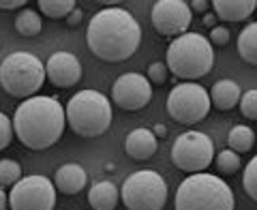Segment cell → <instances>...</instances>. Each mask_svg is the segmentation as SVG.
<instances>
[{
    "instance_id": "7c38bea8",
    "label": "cell",
    "mask_w": 257,
    "mask_h": 210,
    "mask_svg": "<svg viewBox=\"0 0 257 210\" xmlns=\"http://www.w3.org/2000/svg\"><path fill=\"white\" fill-rule=\"evenodd\" d=\"M111 99L118 108L138 112L152 99V84L142 73H122L111 86Z\"/></svg>"
},
{
    "instance_id": "5bb4252c",
    "label": "cell",
    "mask_w": 257,
    "mask_h": 210,
    "mask_svg": "<svg viewBox=\"0 0 257 210\" xmlns=\"http://www.w3.org/2000/svg\"><path fill=\"white\" fill-rule=\"evenodd\" d=\"M86 182L88 174L79 163H64L54 174V187L64 195H75L86 187Z\"/></svg>"
},
{
    "instance_id": "7a4b0ae2",
    "label": "cell",
    "mask_w": 257,
    "mask_h": 210,
    "mask_svg": "<svg viewBox=\"0 0 257 210\" xmlns=\"http://www.w3.org/2000/svg\"><path fill=\"white\" fill-rule=\"evenodd\" d=\"M13 131L30 150H45L54 146L64 133V108L58 99L35 94L24 99L13 116Z\"/></svg>"
},
{
    "instance_id": "4fadbf2b",
    "label": "cell",
    "mask_w": 257,
    "mask_h": 210,
    "mask_svg": "<svg viewBox=\"0 0 257 210\" xmlns=\"http://www.w3.org/2000/svg\"><path fill=\"white\" fill-rule=\"evenodd\" d=\"M45 67V79L56 88H71L82 79V62L71 52H54Z\"/></svg>"
},
{
    "instance_id": "e575fe53",
    "label": "cell",
    "mask_w": 257,
    "mask_h": 210,
    "mask_svg": "<svg viewBox=\"0 0 257 210\" xmlns=\"http://www.w3.org/2000/svg\"><path fill=\"white\" fill-rule=\"evenodd\" d=\"M204 22H206V26H212V24H214V18H212V15H206Z\"/></svg>"
},
{
    "instance_id": "d6a6232c",
    "label": "cell",
    "mask_w": 257,
    "mask_h": 210,
    "mask_svg": "<svg viewBox=\"0 0 257 210\" xmlns=\"http://www.w3.org/2000/svg\"><path fill=\"white\" fill-rule=\"evenodd\" d=\"M152 135H155L157 140H159V137H165V135H167V127H165V125H157L155 131H152Z\"/></svg>"
},
{
    "instance_id": "9a60e30c",
    "label": "cell",
    "mask_w": 257,
    "mask_h": 210,
    "mask_svg": "<svg viewBox=\"0 0 257 210\" xmlns=\"http://www.w3.org/2000/svg\"><path fill=\"white\" fill-rule=\"evenodd\" d=\"M159 148V140L152 135L150 129H133L124 140V150L128 157L144 161L150 159Z\"/></svg>"
},
{
    "instance_id": "cb8c5ba5",
    "label": "cell",
    "mask_w": 257,
    "mask_h": 210,
    "mask_svg": "<svg viewBox=\"0 0 257 210\" xmlns=\"http://www.w3.org/2000/svg\"><path fill=\"white\" fill-rule=\"evenodd\" d=\"M240 165H242V161H240V155H236L234 150H221L219 155H216V169H219L221 174H236Z\"/></svg>"
},
{
    "instance_id": "d4e9b609",
    "label": "cell",
    "mask_w": 257,
    "mask_h": 210,
    "mask_svg": "<svg viewBox=\"0 0 257 210\" xmlns=\"http://www.w3.org/2000/svg\"><path fill=\"white\" fill-rule=\"evenodd\" d=\"M242 189L246 191V195L251 199H257V159L253 157L248 161V165L244 167L242 174Z\"/></svg>"
},
{
    "instance_id": "8992f818",
    "label": "cell",
    "mask_w": 257,
    "mask_h": 210,
    "mask_svg": "<svg viewBox=\"0 0 257 210\" xmlns=\"http://www.w3.org/2000/svg\"><path fill=\"white\" fill-rule=\"evenodd\" d=\"M45 82V67L30 52H13L0 62V86L18 99L35 96Z\"/></svg>"
},
{
    "instance_id": "e0dca14e",
    "label": "cell",
    "mask_w": 257,
    "mask_h": 210,
    "mask_svg": "<svg viewBox=\"0 0 257 210\" xmlns=\"http://www.w3.org/2000/svg\"><path fill=\"white\" fill-rule=\"evenodd\" d=\"M240 94H242V90H240L238 82H234V79H219L212 90L208 92V96H210V103H214L216 110H234L238 101H240Z\"/></svg>"
},
{
    "instance_id": "ac0fdd59",
    "label": "cell",
    "mask_w": 257,
    "mask_h": 210,
    "mask_svg": "<svg viewBox=\"0 0 257 210\" xmlns=\"http://www.w3.org/2000/svg\"><path fill=\"white\" fill-rule=\"evenodd\" d=\"M120 201V191L111 180H101L88 191V204L94 210H114Z\"/></svg>"
},
{
    "instance_id": "f546056e",
    "label": "cell",
    "mask_w": 257,
    "mask_h": 210,
    "mask_svg": "<svg viewBox=\"0 0 257 210\" xmlns=\"http://www.w3.org/2000/svg\"><path fill=\"white\" fill-rule=\"evenodd\" d=\"M82 18H84V11L79 9V7H75V9L67 15V26H71V28L79 26V22H82Z\"/></svg>"
},
{
    "instance_id": "8fae6325",
    "label": "cell",
    "mask_w": 257,
    "mask_h": 210,
    "mask_svg": "<svg viewBox=\"0 0 257 210\" xmlns=\"http://www.w3.org/2000/svg\"><path fill=\"white\" fill-rule=\"evenodd\" d=\"M152 26L163 37H180L191 26L193 13L184 0H159L152 7Z\"/></svg>"
},
{
    "instance_id": "4dcf8cb0",
    "label": "cell",
    "mask_w": 257,
    "mask_h": 210,
    "mask_svg": "<svg viewBox=\"0 0 257 210\" xmlns=\"http://www.w3.org/2000/svg\"><path fill=\"white\" fill-rule=\"evenodd\" d=\"M22 7H26V0H0V9L3 11L22 9Z\"/></svg>"
},
{
    "instance_id": "4316f807",
    "label": "cell",
    "mask_w": 257,
    "mask_h": 210,
    "mask_svg": "<svg viewBox=\"0 0 257 210\" xmlns=\"http://www.w3.org/2000/svg\"><path fill=\"white\" fill-rule=\"evenodd\" d=\"M167 77H170V71H167V64L165 62H152L148 67V82L150 84H159L163 86L167 82Z\"/></svg>"
},
{
    "instance_id": "f1b7e54d",
    "label": "cell",
    "mask_w": 257,
    "mask_h": 210,
    "mask_svg": "<svg viewBox=\"0 0 257 210\" xmlns=\"http://www.w3.org/2000/svg\"><path fill=\"white\" fill-rule=\"evenodd\" d=\"M229 28L227 26H212V30H210V45L214 43V45H227L229 43Z\"/></svg>"
},
{
    "instance_id": "6da1fadb",
    "label": "cell",
    "mask_w": 257,
    "mask_h": 210,
    "mask_svg": "<svg viewBox=\"0 0 257 210\" xmlns=\"http://www.w3.org/2000/svg\"><path fill=\"white\" fill-rule=\"evenodd\" d=\"M86 43L96 58L105 62H124L138 52L142 43L140 22L122 7L101 9L88 24Z\"/></svg>"
},
{
    "instance_id": "83f0119b",
    "label": "cell",
    "mask_w": 257,
    "mask_h": 210,
    "mask_svg": "<svg viewBox=\"0 0 257 210\" xmlns=\"http://www.w3.org/2000/svg\"><path fill=\"white\" fill-rule=\"evenodd\" d=\"M13 140V125L7 114L0 112V150H5Z\"/></svg>"
},
{
    "instance_id": "1f68e13d",
    "label": "cell",
    "mask_w": 257,
    "mask_h": 210,
    "mask_svg": "<svg viewBox=\"0 0 257 210\" xmlns=\"http://www.w3.org/2000/svg\"><path fill=\"white\" fill-rule=\"evenodd\" d=\"M208 7H210V3H206V0H193V3L189 5V9H195L197 13H204Z\"/></svg>"
},
{
    "instance_id": "277c9868",
    "label": "cell",
    "mask_w": 257,
    "mask_h": 210,
    "mask_svg": "<svg viewBox=\"0 0 257 210\" xmlns=\"http://www.w3.org/2000/svg\"><path fill=\"white\" fill-rule=\"evenodd\" d=\"M167 71H172L176 77L184 82L195 79L210 73L214 64V50L210 41L197 32H184L176 37L167 47Z\"/></svg>"
},
{
    "instance_id": "ffe728a7",
    "label": "cell",
    "mask_w": 257,
    "mask_h": 210,
    "mask_svg": "<svg viewBox=\"0 0 257 210\" xmlns=\"http://www.w3.org/2000/svg\"><path fill=\"white\" fill-rule=\"evenodd\" d=\"M227 144L231 146L229 150H234L236 155H240V152L253 150V144H255V133H253V129H248L246 125H236V127L229 131V135H227Z\"/></svg>"
},
{
    "instance_id": "ba28073f",
    "label": "cell",
    "mask_w": 257,
    "mask_h": 210,
    "mask_svg": "<svg viewBox=\"0 0 257 210\" xmlns=\"http://www.w3.org/2000/svg\"><path fill=\"white\" fill-rule=\"evenodd\" d=\"M210 96L197 82H180L167 96V114L180 125H197L210 114Z\"/></svg>"
},
{
    "instance_id": "d6986e66",
    "label": "cell",
    "mask_w": 257,
    "mask_h": 210,
    "mask_svg": "<svg viewBox=\"0 0 257 210\" xmlns=\"http://www.w3.org/2000/svg\"><path fill=\"white\" fill-rule=\"evenodd\" d=\"M238 54L251 67L257 64V24H248L238 37Z\"/></svg>"
},
{
    "instance_id": "7402d4cb",
    "label": "cell",
    "mask_w": 257,
    "mask_h": 210,
    "mask_svg": "<svg viewBox=\"0 0 257 210\" xmlns=\"http://www.w3.org/2000/svg\"><path fill=\"white\" fill-rule=\"evenodd\" d=\"M37 5L45 18H52V20L67 18V15L77 7L73 0H39Z\"/></svg>"
},
{
    "instance_id": "603a6c76",
    "label": "cell",
    "mask_w": 257,
    "mask_h": 210,
    "mask_svg": "<svg viewBox=\"0 0 257 210\" xmlns=\"http://www.w3.org/2000/svg\"><path fill=\"white\" fill-rule=\"evenodd\" d=\"M18 180H22V167L13 159H0V187H13Z\"/></svg>"
},
{
    "instance_id": "3957f363",
    "label": "cell",
    "mask_w": 257,
    "mask_h": 210,
    "mask_svg": "<svg viewBox=\"0 0 257 210\" xmlns=\"http://www.w3.org/2000/svg\"><path fill=\"white\" fill-rule=\"evenodd\" d=\"M234 191L214 174H191L180 182L174 197V210H234Z\"/></svg>"
},
{
    "instance_id": "9c48e42d",
    "label": "cell",
    "mask_w": 257,
    "mask_h": 210,
    "mask_svg": "<svg viewBox=\"0 0 257 210\" xmlns=\"http://www.w3.org/2000/svg\"><path fill=\"white\" fill-rule=\"evenodd\" d=\"M214 159L212 140L202 131H187L176 137L172 146V163L187 174H202Z\"/></svg>"
},
{
    "instance_id": "2e32d148",
    "label": "cell",
    "mask_w": 257,
    "mask_h": 210,
    "mask_svg": "<svg viewBox=\"0 0 257 210\" xmlns=\"http://www.w3.org/2000/svg\"><path fill=\"white\" fill-rule=\"evenodd\" d=\"M210 7L216 18L223 22H244L253 15L257 3L255 0H214Z\"/></svg>"
},
{
    "instance_id": "44dd1931",
    "label": "cell",
    "mask_w": 257,
    "mask_h": 210,
    "mask_svg": "<svg viewBox=\"0 0 257 210\" xmlns=\"http://www.w3.org/2000/svg\"><path fill=\"white\" fill-rule=\"evenodd\" d=\"M43 28L41 15H39L35 9H24L20 11V15L15 18V30L20 32L22 37H37Z\"/></svg>"
},
{
    "instance_id": "836d02e7",
    "label": "cell",
    "mask_w": 257,
    "mask_h": 210,
    "mask_svg": "<svg viewBox=\"0 0 257 210\" xmlns=\"http://www.w3.org/2000/svg\"><path fill=\"white\" fill-rule=\"evenodd\" d=\"M7 204H9V197H7L5 189L0 187V210H7Z\"/></svg>"
},
{
    "instance_id": "52a82bcc",
    "label": "cell",
    "mask_w": 257,
    "mask_h": 210,
    "mask_svg": "<svg viewBox=\"0 0 257 210\" xmlns=\"http://www.w3.org/2000/svg\"><path fill=\"white\" fill-rule=\"evenodd\" d=\"M167 195V182L155 169L133 172L124 178L120 189V199L126 210H163Z\"/></svg>"
},
{
    "instance_id": "30bf717a",
    "label": "cell",
    "mask_w": 257,
    "mask_h": 210,
    "mask_svg": "<svg viewBox=\"0 0 257 210\" xmlns=\"http://www.w3.org/2000/svg\"><path fill=\"white\" fill-rule=\"evenodd\" d=\"M11 210H54L56 187L50 178L39 174L26 176L13 184L9 195Z\"/></svg>"
},
{
    "instance_id": "484cf974",
    "label": "cell",
    "mask_w": 257,
    "mask_h": 210,
    "mask_svg": "<svg viewBox=\"0 0 257 210\" xmlns=\"http://www.w3.org/2000/svg\"><path fill=\"white\" fill-rule=\"evenodd\" d=\"M240 112H242V116L248 118V120H257V90L251 88V90H246L240 94Z\"/></svg>"
},
{
    "instance_id": "5b68a950",
    "label": "cell",
    "mask_w": 257,
    "mask_h": 210,
    "mask_svg": "<svg viewBox=\"0 0 257 210\" xmlns=\"http://www.w3.org/2000/svg\"><path fill=\"white\" fill-rule=\"evenodd\" d=\"M64 120L79 137H99L111 125V103L99 90H79L64 108Z\"/></svg>"
}]
</instances>
